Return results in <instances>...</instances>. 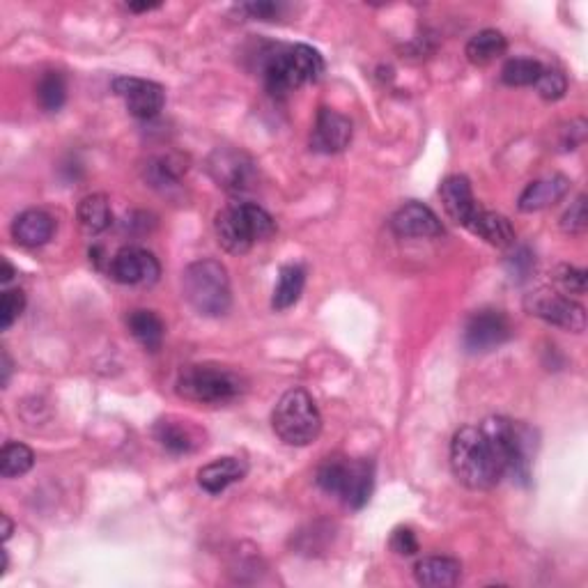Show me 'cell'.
Returning <instances> with one entry per match:
<instances>
[{"label": "cell", "mask_w": 588, "mask_h": 588, "mask_svg": "<svg viewBox=\"0 0 588 588\" xmlns=\"http://www.w3.org/2000/svg\"><path fill=\"white\" fill-rule=\"evenodd\" d=\"M306 285V272L301 265H285L278 274V285L274 290L272 306L276 311H288L294 304H297L301 292H304Z\"/></svg>", "instance_id": "cell-26"}, {"label": "cell", "mask_w": 588, "mask_h": 588, "mask_svg": "<svg viewBox=\"0 0 588 588\" xmlns=\"http://www.w3.org/2000/svg\"><path fill=\"white\" fill-rule=\"evenodd\" d=\"M568 191H570V180L566 175L540 177V180L531 182L529 187L522 191L517 207H520V212H526V214L547 210V207L561 203Z\"/></svg>", "instance_id": "cell-16"}, {"label": "cell", "mask_w": 588, "mask_h": 588, "mask_svg": "<svg viewBox=\"0 0 588 588\" xmlns=\"http://www.w3.org/2000/svg\"><path fill=\"white\" fill-rule=\"evenodd\" d=\"M524 308L529 315L540 317V320L554 324V327L575 331V334H582L586 329L584 306L549 288H540L536 292L526 294Z\"/></svg>", "instance_id": "cell-8"}, {"label": "cell", "mask_w": 588, "mask_h": 588, "mask_svg": "<svg viewBox=\"0 0 588 588\" xmlns=\"http://www.w3.org/2000/svg\"><path fill=\"white\" fill-rule=\"evenodd\" d=\"M35 464V453L19 441H7L0 453V474L3 478H17L28 474Z\"/></svg>", "instance_id": "cell-27"}, {"label": "cell", "mask_w": 588, "mask_h": 588, "mask_svg": "<svg viewBox=\"0 0 588 588\" xmlns=\"http://www.w3.org/2000/svg\"><path fill=\"white\" fill-rule=\"evenodd\" d=\"M554 281L559 283L563 292H568V294H584L586 292V272L584 269L561 265L559 269H556Z\"/></svg>", "instance_id": "cell-33"}, {"label": "cell", "mask_w": 588, "mask_h": 588, "mask_svg": "<svg viewBox=\"0 0 588 588\" xmlns=\"http://www.w3.org/2000/svg\"><path fill=\"white\" fill-rule=\"evenodd\" d=\"M239 10L249 14L251 19H265V21H272L274 17H278L281 14L283 7L278 3H246L239 7Z\"/></svg>", "instance_id": "cell-36"}, {"label": "cell", "mask_w": 588, "mask_h": 588, "mask_svg": "<svg viewBox=\"0 0 588 588\" xmlns=\"http://www.w3.org/2000/svg\"><path fill=\"white\" fill-rule=\"evenodd\" d=\"M391 230L398 237H439L444 235L439 216L421 203H407L391 216Z\"/></svg>", "instance_id": "cell-15"}, {"label": "cell", "mask_w": 588, "mask_h": 588, "mask_svg": "<svg viewBox=\"0 0 588 588\" xmlns=\"http://www.w3.org/2000/svg\"><path fill=\"white\" fill-rule=\"evenodd\" d=\"M391 549L400 556H412L419 552V540L412 529H396L391 536Z\"/></svg>", "instance_id": "cell-35"}, {"label": "cell", "mask_w": 588, "mask_h": 588, "mask_svg": "<svg viewBox=\"0 0 588 588\" xmlns=\"http://www.w3.org/2000/svg\"><path fill=\"white\" fill-rule=\"evenodd\" d=\"M533 265H536V260H533V255L529 249H515V253L508 258V272L517 281H526L529 274L533 272Z\"/></svg>", "instance_id": "cell-34"}, {"label": "cell", "mask_w": 588, "mask_h": 588, "mask_svg": "<svg viewBox=\"0 0 588 588\" xmlns=\"http://www.w3.org/2000/svg\"><path fill=\"white\" fill-rule=\"evenodd\" d=\"M53 230H56V221H53L51 214L44 210H28L19 214L12 223V237L17 239L21 246H28V249H35V246H42L53 237Z\"/></svg>", "instance_id": "cell-19"}, {"label": "cell", "mask_w": 588, "mask_h": 588, "mask_svg": "<svg viewBox=\"0 0 588 588\" xmlns=\"http://www.w3.org/2000/svg\"><path fill=\"white\" fill-rule=\"evenodd\" d=\"M79 223L81 228L88 232V235H99L111 228L113 223V212L111 203L104 193H92V196H85L79 203Z\"/></svg>", "instance_id": "cell-25"}, {"label": "cell", "mask_w": 588, "mask_h": 588, "mask_svg": "<svg viewBox=\"0 0 588 588\" xmlns=\"http://www.w3.org/2000/svg\"><path fill=\"white\" fill-rule=\"evenodd\" d=\"M462 566L460 561L448 556H428L414 566V577L421 586L428 588H448L460 582Z\"/></svg>", "instance_id": "cell-20"}, {"label": "cell", "mask_w": 588, "mask_h": 588, "mask_svg": "<svg viewBox=\"0 0 588 588\" xmlns=\"http://www.w3.org/2000/svg\"><path fill=\"white\" fill-rule=\"evenodd\" d=\"M474 235L483 237L487 244L497 246V249H508V246L515 244V230L510 226V221L506 216L487 212V210H478L474 221L469 223V228Z\"/></svg>", "instance_id": "cell-21"}, {"label": "cell", "mask_w": 588, "mask_h": 588, "mask_svg": "<svg viewBox=\"0 0 588 588\" xmlns=\"http://www.w3.org/2000/svg\"><path fill=\"white\" fill-rule=\"evenodd\" d=\"M588 226V212H586V196H579L575 203L570 205V210L563 214L561 228L568 235H582Z\"/></svg>", "instance_id": "cell-32"}, {"label": "cell", "mask_w": 588, "mask_h": 588, "mask_svg": "<svg viewBox=\"0 0 588 588\" xmlns=\"http://www.w3.org/2000/svg\"><path fill=\"white\" fill-rule=\"evenodd\" d=\"M12 278H14V267L10 265V262L5 260V262H3V274H0V281H3V283H10Z\"/></svg>", "instance_id": "cell-39"}, {"label": "cell", "mask_w": 588, "mask_h": 588, "mask_svg": "<svg viewBox=\"0 0 588 588\" xmlns=\"http://www.w3.org/2000/svg\"><path fill=\"white\" fill-rule=\"evenodd\" d=\"M127 327L131 331V336H134L145 350L157 352L161 343H164L166 324L161 322V317L154 311H145V308L131 311L127 317Z\"/></svg>", "instance_id": "cell-22"}, {"label": "cell", "mask_w": 588, "mask_h": 588, "mask_svg": "<svg viewBox=\"0 0 588 588\" xmlns=\"http://www.w3.org/2000/svg\"><path fill=\"white\" fill-rule=\"evenodd\" d=\"M184 173H187V161L180 154H159L145 164V180L154 189L175 187Z\"/></svg>", "instance_id": "cell-23"}, {"label": "cell", "mask_w": 588, "mask_h": 588, "mask_svg": "<svg viewBox=\"0 0 588 588\" xmlns=\"http://www.w3.org/2000/svg\"><path fill=\"white\" fill-rule=\"evenodd\" d=\"M315 481L327 494L343 499L345 506L359 510L373 494L375 467L368 460L329 458L320 464Z\"/></svg>", "instance_id": "cell-7"}, {"label": "cell", "mask_w": 588, "mask_h": 588, "mask_svg": "<svg viewBox=\"0 0 588 588\" xmlns=\"http://www.w3.org/2000/svg\"><path fill=\"white\" fill-rule=\"evenodd\" d=\"M246 389L244 379L235 370L216 363H193L180 370L175 382L177 396L198 405H228Z\"/></svg>", "instance_id": "cell-3"}, {"label": "cell", "mask_w": 588, "mask_h": 588, "mask_svg": "<svg viewBox=\"0 0 588 588\" xmlns=\"http://www.w3.org/2000/svg\"><path fill=\"white\" fill-rule=\"evenodd\" d=\"M12 531H14L12 520H10V517H7V515H3V538H5V540H10Z\"/></svg>", "instance_id": "cell-40"}, {"label": "cell", "mask_w": 588, "mask_h": 588, "mask_svg": "<svg viewBox=\"0 0 588 588\" xmlns=\"http://www.w3.org/2000/svg\"><path fill=\"white\" fill-rule=\"evenodd\" d=\"M506 46H508V42H506L504 33H499V30H494V28H487V30H481V33H476L474 37H471L464 53H467L469 63L483 67V65H490L497 58L504 56Z\"/></svg>", "instance_id": "cell-24"}, {"label": "cell", "mask_w": 588, "mask_h": 588, "mask_svg": "<svg viewBox=\"0 0 588 588\" xmlns=\"http://www.w3.org/2000/svg\"><path fill=\"white\" fill-rule=\"evenodd\" d=\"M182 290L200 315L219 317L232 304L228 269L219 260H196L184 269Z\"/></svg>", "instance_id": "cell-4"}, {"label": "cell", "mask_w": 588, "mask_h": 588, "mask_svg": "<svg viewBox=\"0 0 588 588\" xmlns=\"http://www.w3.org/2000/svg\"><path fill=\"white\" fill-rule=\"evenodd\" d=\"M352 143V122L331 108H320L311 134V147L322 154L343 152Z\"/></svg>", "instance_id": "cell-12"}, {"label": "cell", "mask_w": 588, "mask_h": 588, "mask_svg": "<svg viewBox=\"0 0 588 588\" xmlns=\"http://www.w3.org/2000/svg\"><path fill=\"white\" fill-rule=\"evenodd\" d=\"M439 196H441V203H444L446 214L464 228H469V223L474 221L476 212L481 210L476 203L474 193H471V184L464 175L446 177L439 187Z\"/></svg>", "instance_id": "cell-14"}, {"label": "cell", "mask_w": 588, "mask_h": 588, "mask_svg": "<svg viewBox=\"0 0 588 588\" xmlns=\"http://www.w3.org/2000/svg\"><path fill=\"white\" fill-rule=\"evenodd\" d=\"M115 95H120L127 102L129 113L138 120H152L164 111L166 90L159 83L134 79V76H118L113 81Z\"/></svg>", "instance_id": "cell-10"}, {"label": "cell", "mask_w": 588, "mask_h": 588, "mask_svg": "<svg viewBox=\"0 0 588 588\" xmlns=\"http://www.w3.org/2000/svg\"><path fill=\"white\" fill-rule=\"evenodd\" d=\"M513 334L508 317L501 311H478L464 324L462 343L469 352H490L506 343Z\"/></svg>", "instance_id": "cell-9"}, {"label": "cell", "mask_w": 588, "mask_h": 588, "mask_svg": "<svg viewBox=\"0 0 588 588\" xmlns=\"http://www.w3.org/2000/svg\"><path fill=\"white\" fill-rule=\"evenodd\" d=\"M108 272L122 285H152L159 281V260L138 246H125L108 262Z\"/></svg>", "instance_id": "cell-11"}, {"label": "cell", "mask_w": 588, "mask_h": 588, "mask_svg": "<svg viewBox=\"0 0 588 588\" xmlns=\"http://www.w3.org/2000/svg\"><path fill=\"white\" fill-rule=\"evenodd\" d=\"M154 437L166 451L184 455L196 451L200 446V430L191 421H182L177 416H168L154 423Z\"/></svg>", "instance_id": "cell-17"}, {"label": "cell", "mask_w": 588, "mask_h": 588, "mask_svg": "<svg viewBox=\"0 0 588 588\" xmlns=\"http://www.w3.org/2000/svg\"><path fill=\"white\" fill-rule=\"evenodd\" d=\"M23 308H26V294H23V290L3 292V299H0V327L10 329L19 320Z\"/></svg>", "instance_id": "cell-31"}, {"label": "cell", "mask_w": 588, "mask_h": 588, "mask_svg": "<svg viewBox=\"0 0 588 588\" xmlns=\"http://www.w3.org/2000/svg\"><path fill=\"white\" fill-rule=\"evenodd\" d=\"M67 99V83L63 74L58 72H46L40 83H37V102L44 108V111H60Z\"/></svg>", "instance_id": "cell-29"}, {"label": "cell", "mask_w": 588, "mask_h": 588, "mask_svg": "<svg viewBox=\"0 0 588 588\" xmlns=\"http://www.w3.org/2000/svg\"><path fill=\"white\" fill-rule=\"evenodd\" d=\"M536 90L540 97L547 99V102H556V99L566 95L568 79L559 72V69H543V74H540L536 81Z\"/></svg>", "instance_id": "cell-30"}, {"label": "cell", "mask_w": 588, "mask_h": 588, "mask_svg": "<svg viewBox=\"0 0 588 588\" xmlns=\"http://www.w3.org/2000/svg\"><path fill=\"white\" fill-rule=\"evenodd\" d=\"M324 72L320 51L308 44L274 46L262 60V76L272 95H285L306 83H315Z\"/></svg>", "instance_id": "cell-2"}, {"label": "cell", "mask_w": 588, "mask_h": 588, "mask_svg": "<svg viewBox=\"0 0 588 588\" xmlns=\"http://www.w3.org/2000/svg\"><path fill=\"white\" fill-rule=\"evenodd\" d=\"M543 65L538 60L531 58H513L508 60L501 69V81L506 85H513V88H524V85H536L538 76L543 74Z\"/></svg>", "instance_id": "cell-28"}, {"label": "cell", "mask_w": 588, "mask_h": 588, "mask_svg": "<svg viewBox=\"0 0 588 588\" xmlns=\"http://www.w3.org/2000/svg\"><path fill=\"white\" fill-rule=\"evenodd\" d=\"M210 173L228 191H244L253 182V164L242 152L216 150L210 159Z\"/></svg>", "instance_id": "cell-13"}, {"label": "cell", "mask_w": 588, "mask_h": 588, "mask_svg": "<svg viewBox=\"0 0 588 588\" xmlns=\"http://www.w3.org/2000/svg\"><path fill=\"white\" fill-rule=\"evenodd\" d=\"M161 3H129L127 7L131 12H150V10H157Z\"/></svg>", "instance_id": "cell-38"}, {"label": "cell", "mask_w": 588, "mask_h": 588, "mask_svg": "<svg viewBox=\"0 0 588 588\" xmlns=\"http://www.w3.org/2000/svg\"><path fill=\"white\" fill-rule=\"evenodd\" d=\"M249 474V464L242 458H219L210 464H205L198 471V485L207 494H221L226 492L232 483H239Z\"/></svg>", "instance_id": "cell-18"}, {"label": "cell", "mask_w": 588, "mask_h": 588, "mask_svg": "<svg viewBox=\"0 0 588 588\" xmlns=\"http://www.w3.org/2000/svg\"><path fill=\"white\" fill-rule=\"evenodd\" d=\"M219 244L228 253H246L255 242L272 237L276 223L269 212L253 203H232L214 219Z\"/></svg>", "instance_id": "cell-5"}, {"label": "cell", "mask_w": 588, "mask_h": 588, "mask_svg": "<svg viewBox=\"0 0 588 588\" xmlns=\"http://www.w3.org/2000/svg\"><path fill=\"white\" fill-rule=\"evenodd\" d=\"M272 428L288 446L313 444L322 432V416L311 393L304 389L283 393L272 412Z\"/></svg>", "instance_id": "cell-6"}, {"label": "cell", "mask_w": 588, "mask_h": 588, "mask_svg": "<svg viewBox=\"0 0 588 588\" xmlns=\"http://www.w3.org/2000/svg\"><path fill=\"white\" fill-rule=\"evenodd\" d=\"M10 375H12V361H10V354L3 352V379H0V384L7 386V382H10Z\"/></svg>", "instance_id": "cell-37"}, {"label": "cell", "mask_w": 588, "mask_h": 588, "mask_svg": "<svg viewBox=\"0 0 588 588\" xmlns=\"http://www.w3.org/2000/svg\"><path fill=\"white\" fill-rule=\"evenodd\" d=\"M451 469L458 481L469 490H487L504 478L497 455L481 428L464 425L451 441Z\"/></svg>", "instance_id": "cell-1"}]
</instances>
